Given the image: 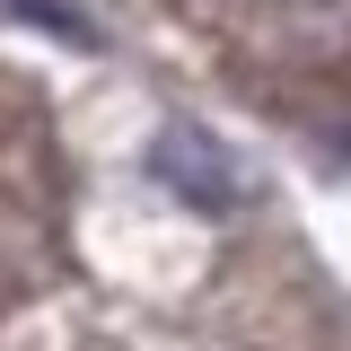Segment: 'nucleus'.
Returning <instances> with one entry per match:
<instances>
[{"instance_id":"obj_1","label":"nucleus","mask_w":351,"mask_h":351,"mask_svg":"<svg viewBox=\"0 0 351 351\" xmlns=\"http://www.w3.org/2000/svg\"><path fill=\"white\" fill-rule=\"evenodd\" d=\"M149 176L167 184L184 211H211V219L246 193V176L228 167V149H219L211 132H193V123H167L158 141H149Z\"/></svg>"}]
</instances>
